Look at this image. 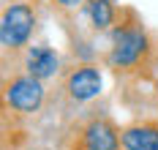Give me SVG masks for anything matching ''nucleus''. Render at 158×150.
Returning a JSON list of instances; mask_svg holds the SVG:
<instances>
[{
    "instance_id": "nucleus-1",
    "label": "nucleus",
    "mask_w": 158,
    "mask_h": 150,
    "mask_svg": "<svg viewBox=\"0 0 158 150\" xmlns=\"http://www.w3.org/2000/svg\"><path fill=\"white\" fill-rule=\"evenodd\" d=\"M150 49V38L144 33V27L139 22H128L120 25L112 33V52L109 63L114 68H134L144 60V55Z\"/></svg>"
},
{
    "instance_id": "nucleus-2",
    "label": "nucleus",
    "mask_w": 158,
    "mask_h": 150,
    "mask_svg": "<svg viewBox=\"0 0 158 150\" xmlns=\"http://www.w3.org/2000/svg\"><path fill=\"white\" fill-rule=\"evenodd\" d=\"M120 142L123 139L109 117H90L77 126L68 150H120Z\"/></svg>"
},
{
    "instance_id": "nucleus-3",
    "label": "nucleus",
    "mask_w": 158,
    "mask_h": 150,
    "mask_svg": "<svg viewBox=\"0 0 158 150\" xmlns=\"http://www.w3.org/2000/svg\"><path fill=\"white\" fill-rule=\"evenodd\" d=\"M33 27H35V14L27 3H14L3 11L0 22V41L6 49H19L27 44Z\"/></svg>"
},
{
    "instance_id": "nucleus-4",
    "label": "nucleus",
    "mask_w": 158,
    "mask_h": 150,
    "mask_svg": "<svg viewBox=\"0 0 158 150\" xmlns=\"http://www.w3.org/2000/svg\"><path fill=\"white\" fill-rule=\"evenodd\" d=\"M3 98H6V106H11L14 112H35L44 101V85L35 77H11L6 87H3Z\"/></svg>"
},
{
    "instance_id": "nucleus-5",
    "label": "nucleus",
    "mask_w": 158,
    "mask_h": 150,
    "mask_svg": "<svg viewBox=\"0 0 158 150\" xmlns=\"http://www.w3.org/2000/svg\"><path fill=\"white\" fill-rule=\"evenodd\" d=\"M65 90L74 101H90L101 93V71L95 66H74L65 77Z\"/></svg>"
},
{
    "instance_id": "nucleus-6",
    "label": "nucleus",
    "mask_w": 158,
    "mask_h": 150,
    "mask_svg": "<svg viewBox=\"0 0 158 150\" xmlns=\"http://www.w3.org/2000/svg\"><path fill=\"white\" fill-rule=\"evenodd\" d=\"M126 150H158V123H131L120 131Z\"/></svg>"
},
{
    "instance_id": "nucleus-7",
    "label": "nucleus",
    "mask_w": 158,
    "mask_h": 150,
    "mask_svg": "<svg viewBox=\"0 0 158 150\" xmlns=\"http://www.w3.org/2000/svg\"><path fill=\"white\" fill-rule=\"evenodd\" d=\"M25 68L35 79H47V77H52L57 71V55L52 49H47V47H33L27 52V57H25Z\"/></svg>"
},
{
    "instance_id": "nucleus-8",
    "label": "nucleus",
    "mask_w": 158,
    "mask_h": 150,
    "mask_svg": "<svg viewBox=\"0 0 158 150\" xmlns=\"http://www.w3.org/2000/svg\"><path fill=\"white\" fill-rule=\"evenodd\" d=\"M87 17L93 19V25L98 30H106L114 22V0H85Z\"/></svg>"
},
{
    "instance_id": "nucleus-9",
    "label": "nucleus",
    "mask_w": 158,
    "mask_h": 150,
    "mask_svg": "<svg viewBox=\"0 0 158 150\" xmlns=\"http://www.w3.org/2000/svg\"><path fill=\"white\" fill-rule=\"evenodd\" d=\"M55 3H57L60 8H77V6L82 3V0H55Z\"/></svg>"
}]
</instances>
